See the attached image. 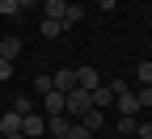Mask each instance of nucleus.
<instances>
[{"instance_id":"obj_1","label":"nucleus","mask_w":152,"mask_h":139,"mask_svg":"<svg viewBox=\"0 0 152 139\" xmlns=\"http://www.w3.org/2000/svg\"><path fill=\"white\" fill-rule=\"evenodd\" d=\"M64 114H72V122H76V118H80V114H89L93 110V93H85V89H72V93H64Z\"/></svg>"},{"instance_id":"obj_2","label":"nucleus","mask_w":152,"mask_h":139,"mask_svg":"<svg viewBox=\"0 0 152 139\" xmlns=\"http://www.w3.org/2000/svg\"><path fill=\"white\" fill-rule=\"evenodd\" d=\"M21 135H26V139H38V135H47V114H38V110L21 114Z\"/></svg>"},{"instance_id":"obj_3","label":"nucleus","mask_w":152,"mask_h":139,"mask_svg":"<svg viewBox=\"0 0 152 139\" xmlns=\"http://www.w3.org/2000/svg\"><path fill=\"white\" fill-rule=\"evenodd\" d=\"M76 89H85V93L102 89V72L97 68H76Z\"/></svg>"},{"instance_id":"obj_4","label":"nucleus","mask_w":152,"mask_h":139,"mask_svg":"<svg viewBox=\"0 0 152 139\" xmlns=\"http://www.w3.org/2000/svg\"><path fill=\"white\" fill-rule=\"evenodd\" d=\"M38 106H42V114H47V118H59L68 101H64V93H55V89H51V93H42V101H38Z\"/></svg>"},{"instance_id":"obj_5","label":"nucleus","mask_w":152,"mask_h":139,"mask_svg":"<svg viewBox=\"0 0 152 139\" xmlns=\"http://www.w3.org/2000/svg\"><path fill=\"white\" fill-rule=\"evenodd\" d=\"M51 84H55V93H72V89H76V68H59V72H51Z\"/></svg>"},{"instance_id":"obj_6","label":"nucleus","mask_w":152,"mask_h":139,"mask_svg":"<svg viewBox=\"0 0 152 139\" xmlns=\"http://www.w3.org/2000/svg\"><path fill=\"white\" fill-rule=\"evenodd\" d=\"M0 135H21V114H17V110H9V114H0Z\"/></svg>"},{"instance_id":"obj_7","label":"nucleus","mask_w":152,"mask_h":139,"mask_svg":"<svg viewBox=\"0 0 152 139\" xmlns=\"http://www.w3.org/2000/svg\"><path fill=\"white\" fill-rule=\"evenodd\" d=\"M68 131H72V122L59 114V118H47V135L51 139H68Z\"/></svg>"},{"instance_id":"obj_8","label":"nucleus","mask_w":152,"mask_h":139,"mask_svg":"<svg viewBox=\"0 0 152 139\" xmlns=\"http://www.w3.org/2000/svg\"><path fill=\"white\" fill-rule=\"evenodd\" d=\"M76 122H80V127H89L93 135H97V131L106 127V118H102V110H89V114H80V118H76Z\"/></svg>"},{"instance_id":"obj_9","label":"nucleus","mask_w":152,"mask_h":139,"mask_svg":"<svg viewBox=\"0 0 152 139\" xmlns=\"http://www.w3.org/2000/svg\"><path fill=\"white\" fill-rule=\"evenodd\" d=\"M42 13L51 17V21H64V13H68V0H42Z\"/></svg>"},{"instance_id":"obj_10","label":"nucleus","mask_w":152,"mask_h":139,"mask_svg":"<svg viewBox=\"0 0 152 139\" xmlns=\"http://www.w3.org/2000/svg\"><path fill=\"white\" fill-rule=\"evenodd\" d=\"M80 21H85V9H80V4H68V13H64V21H59V25H64V30H76Z\"/></svg>"},{"instance_id":"obj_11","label":"nucleus","mask_w":152,"mask_h":139,"mask_svg":"<svg viewBox=\"0 0 152 139\" xmlns=\"http://www.w3.org/2000/svg\"><path fill=\"white\" fill-rule=\"evenodd\" d=\"M21 55V38H0V59H17Z\"/></svg>"},{"instance_id":"obj_12","label":"nucleus","mask_w":152,"mask_h":139,"mask_svg":"<svg viewBox=\"0 0 152 139\" xmlns=\"http://www.w3.org/2000/svg\"><path fill=\"white\" fill-rule=\"evenodd\" d=\"M102 106H114V89H110V84L93 89V110H102Z\"/></svg>"},{"instance_id":"obj_13","label":"nucleus","mask_w":152,"mask_h":139,"mask_svg":"<svg viewBox=\"0 0 152 139\" xmlns=\"http://www.w3.org/2000/svg\"><path fill=\"white\" fill-rule=\"evenodd\" d=\"M135 131H140V122H135V114H123V118H118V135H123V139H131Z\"/></svg>"},{"instance_id":"obj_14","label":"nucleus","mask_w":152,"mask_h":139,"mask_svg":"<svg viewBox=\"0 0 152 139\" xmlns=\"http://www.w3.org/2000/svg\"><path fill=\"white\" fill-rule=\"evenodd\" d=\"M38 34H42V38H59V34H64V25H59V21H51V17H42Z\"/></svg>"},{"instance_id":"obj_15","label":"nucleus","mask_w":152,"mask_h":139,"mask_svg":"<svg viewBox=\"0 0 152 139\" xmlns=\"http://www.w3.org/2000/svg\"><path fill=\"white\" fill-rule=\"evenodd\" d=\"M51 89H55V84H51V72H38V76H34V93L42 97V93H51Z\"/></svg>"},{"instance_id":"obj_16","label":"nucleus","mask_w":152,"mask_h":139,"mask_svg":"<svg viewBox=\"0 0 152 139\" xmlns=\"http://www.w3.org/2000/svg\"><path fill=\"white\" fill-rule=\"evenodd\" d=\"M135 101H140V110H152V84H140L135 89Z\"/></svg>"},{"instance_id":"obj_17","label":"nucleus","mask_w":152,"mask_h":139,"mask_svg":"<svg viewBox=\"0 0 152 139\" xmlns=\"http://www.w3.org/2000/svg\"><path fill=\"white\" fill-rule=\"evenodd\" d=\"M0 17H21V4L17 0H0Z\"/></svg>"},{"instance_id":"obj_18","label":"nucleus","mask_w":152,"mask_h":139,"mask_svg":"<svg viewBox=\"0 0 152 139\" xmlns=\"http://www.w3.org/2000/svg\"><path fill=\"white\" fill-rule=\"evenodd\" d=\"M135 76H140V84H152V59H144V63L135 68Z\"/></svg>"},{"instance_id":"obj_19","label":"nucleus","mask_w":152,"mask_h":139,"mask_svg":"<svg viewBox=\"0 0 152 139\" xmlns=\"http://www.w3.org/2000/svg\"><path fill=\"white\" fill-rule=\"evenodd\" d=\"M68 139H93V131H89V127H80V122H72V131H68Z\"/></svg>"},{"instance_id":"obj_20","label":"nucleus","mask_w":152,"mask_h":139,"mask_svg":"<svg viewBox=\"0 0 152 139\" xmlns=\"http://www.w3.org/2000/svg\"><path fill=\"white\" fill-rule=\"evenodd\" d=\"M13 110H17V114H30V110H34V101H30V97H17Z\"/></svg>"},{"instance_id":"obj_21","label":"nucleus","mask_w":152,"mask_h":139,"mask_svg":"<svg viewBox=\"0 0 152 139\" xmlns=\"http://www.w3.org/2000/svg\"><path fill=\"white\" fill-rule=\"evenodd\" d=\"M13 72H17V68H13V59H0V80H9Z\"/></svg>"},{"instance_id":"obj_22","label":"nucleus","mask_w":152,"mask_h":139,"mask_svg":"<svg viewBox=\"0 0 152 139\" xmlns=\"http://www.w3.org/2000/svg\"><path fill=\"white\" fill-rule=\"evenodd\" d=\"M135 139H152V122H140V131H135Z\"/></svg>"},{"instance_id":"obj_23","label":"nucleus","mask_w":152,"mask_h":139,"mask_svg":"<svg viewBox=\"0 0 152 139\" xmlns=\"http://www.w3.org/2000/svg\"><path fill=\"white\" fill-rule=\"evenodd\" d=\"M97 9H106V13H110V9H118V0H97Z\"/></svg>"},{"instance_id":"obj_24","label":"nucleus","mask_w":152,"mask_h":139,"mask_svg":"<svg viewBox=\"0 0 152 139\" xmlns=\"http://www.w3.org/2000/svg\"><path fill=\"white\" fill-rule=\"evenodd\" d=\"M9 139H26V135H9Z\"/></svg>"}]
</instances>
